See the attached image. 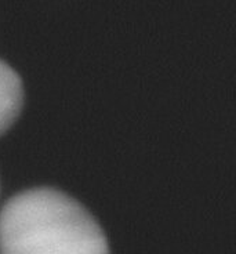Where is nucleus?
Masks as SVG:
<instances>
[{"instance_id": "f257e3e1", "label": "nucleus", "mask_w": 236, "mask_h": 254, "mask_svg": "<svg viewBox=\"0 0 236 254\" xmlns=\"http://www.w3.org/2000/svg\"><path fill=\"white\" fill-rule=\"evenodd\" d=\"M0 254H111L105 232L75 197L36 187L0 209Z\"/></svg>"}, {"instance_id": "f03ea898", "label": "nucleus", "mask_w": 236, "mask_h": 254, "mask_svg": "<svg viewBox=\"0 0 236 254\" xmlns=\"http://www.w3.org/2000/svg\"><path fill=\"white\" fill-rule=\"evenodd\" d=\"M25 89L18 72L0 60V137L15 125L24 108Z\"/></svg>"}]
</instances>
